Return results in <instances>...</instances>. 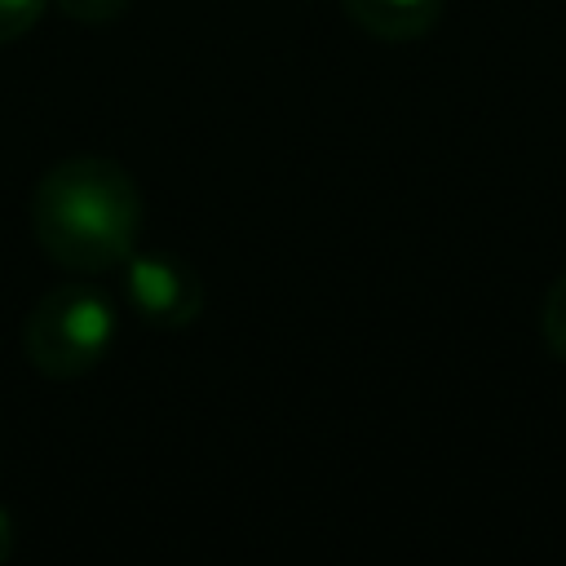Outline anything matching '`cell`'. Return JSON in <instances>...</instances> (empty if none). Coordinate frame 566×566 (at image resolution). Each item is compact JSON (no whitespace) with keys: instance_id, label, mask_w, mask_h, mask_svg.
<instances>
[{"instance_id":"1","label":"cell","mask_w":566,"mask_h":566,"mask_svg":"<svg viewBox=\"0 0 566 566\" xmlns=\"http://www.w3.org/2000/svg\"><path fill=\"white\" fill-rule=\"evenodd\" d=\"M133 190L119 172H106L97 164H75L49 177L40 199V230L49 252L75 265L111 261L128 248L133 234Z\"/></svg>"},{"instance_id":"2","label":"cell","mask_w":566,"mask_h":566,"mask_svg":"<svg viewBox=\"0 0 566 566\" xmlns=\"http://www.w3.org/2000/svg\"><path fill=\"white\" fill-rule=\"evenodd\" d=\"M111 332H115V318L106 310L102 296H71L53 310V336H57V349L75 354L80 363L97 358L106 345H111Z\"/></svg>"},{"instance_id":"3","label":"cell","mask_w":566,"mask_h":566,"mask_svg":"<svg viewBox=\"0 0 566 566\" xmlns=\"http://www.w3.org/2000/svg\"><path fill=\"white\" fill-rule=\"evenodd\" d=\"M128 292H133V301H137L146 314H172V305H177V296H181V279H177V270H172L168 261L146 256V261H133V270H128Z\"/></svg>"},{"instance_id":"4","label":"cell","mask_w":566,"mask_h":566,"mask_svg":"<svg viewBox=\"0 0 566 566\" xmlns=\"http://www.w3.org/2000/svg\"><path fill=\"white\" fill-rule=\"evenodd\" d=\"M40 9V0H0V35H9L13 27H27V18Z\"/></svg>"},{"instance_id":"5","label":"cell","mask_w":566,"mask_h":566,"mask_svg":"<svg viewBox=\"0 0 566 566\" xmlns=\"http://www.w3.org/2000/svg\"><path fill=\"white\" fill-rule=\"evenodd\" d=\"M376 4H385V9H420L429 0H376Z\"/></svg>"},{"instance_id":"6","label":"cell","mask_w":566,"mask_h":566,"mask_svg":"<svg viewBox=\"0 0 566 566\" xmlns=\"http://www.w3.org/2000/svg\"><path fill=\"white\" fill-rule=\"evenodd\" d=\"M106 4H119V0H106Z\"/></svg>"},{"instance_id":"7","label":"cell","mask_w":566,"mask_h":566,"mask_svg":"<svg viewBox=\"0 0 566 566\" xmlns=\"http://www.w3.org/2000/svg\"><path fill=\"white\" fill-rule=\"evenodd\" d=\"M562 323H566V314H562Z\"/></svg>"},{"instance_id":"8","label":"cell","mask_w":566,"mask_h":566,"mask_svg":"<svg viewBox=\"0 0 566 566\" xmlns=\"http://www.w3.org/2000/svg\"><path fill=\"white\" fill-rule=\"evenodd\" d=\"M0 531H4V522H0Z\"/></svg>"}]
</instances>
